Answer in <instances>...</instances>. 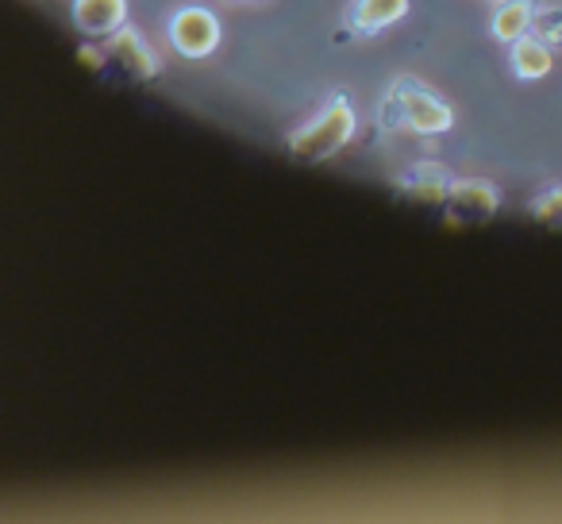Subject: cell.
Returning a JSON list of instances; mask_svg holds the SVG:
<instances>
[{"mask_svg":"<svg viewBox=\"0 0 562 524\" xmlns=\"http://www.w3.org/2000/svg\"><path fill=\"white\" fill-rule=\"evenodd\" d=\"M355 127H359V116H355L351 101L336 97V101L324 104L321 116L308 120L305 127H297L290 135V155L297 163H324V158L339 155L355 140Z\"/></svg>","mask_w":562,"mask_h":524,"instance_id":"1","label":"cell"},{"mask_svg":"<svg viewBox=\"0 0 562 524\" xmlns=\"http://www.w3.org/2000/svg\"><path fill=\"white\" fill-rule=\"evenodd\" d=\"M390 97L397 101L401 109V124L416 135H443L451 132L454 112L447 109V101H439L431 89H424L420 81L413 78H397L390 86Z\"/></svg>","mask_w":562,"mask_h":524,"instance_id":"2","label":"cell"},{"mask_svg":"<svg viewBox=\"0 0 562 524\" xmlns=\"http://www.w3.org/2000/svg\"><path fill=\"white\" fill-rule=\"evenodd\" d=\"M170 43L186 58H209L220 47V24L204 9H181L170 20Z\"/></svg>","mask_w":562,"mask_h":524,"instance_id":"3","label":"cell"},{"mask_svg":"<svg viewBox=\"0 0 562 524\" xmlns=\"http://www.w3.org/2000/svg\"><path fill=\"white\" fill-rule=\"evenodd\" d=\"M104 55H109V63H116L132 81H147V78H155V70H158L150 47L143 43L139 32H132V27L112 32L109 43H104Z\"/></svg>","mask_w":562,"mask_h":524,"instance_id":"4","label":"cell"},{"mask_svg":"<svg viewBox=\"0 0 562 524\" xmlns=\"http://www.w3.org/2000/svg\"><path fill=\"white\" fill-rule=\"evenodd\" d=\"M497 212V189L490 181H451L447 193V216L454 224H470V220H490Z\"/></svg>","mask_w":562,"mask_h":524,"instance_id":"5","label":"cell"},{"mask_svg":"<svg viewBox=\"0 0 562 524\" xmlns=\"http://www.w3.org/2000/svg\"><path fill=\"white\" fill-rule=\"evenodd\" d=\"M397 189L416 204H447V193H451V174L439 163H420L397 181Z\"/></svg>","mask_w":562,"mask_h":524,"instance_id":"6","label":"cell"},{"mask_svg":"<svg viewBox=\"0 0 562 524\" xmlns=\"http://www.w3.org/2000/svg\"><path fill=\"white\" fill-rule=\"evenodd\" d=\"M127 0H74V24L86 35H112L124 27Z\"/></svg>","mask_w":562,"mask_h":524,"instance_id":"7","label":"cell"},{"mask_svg":"<svg viewBox=\"0 0 562 524\" xmlns=\"http://www.w3.org/2000/svg\"><path fill=\"white\" fill-rule=\"evenodd\" d=\"M508 66H513V74L520 81H539L551 74L554 55L539 35H524V40H516L513 51H508Z\"/></svg>","mask_w":562,"mask_h":524,"instance_id":"8","label":"cell"},{"mask_svg":"<svg viewBox=\"0 0 562 524\" xmlns=\"http://www.w3.org/2000/svg\"><path fill=\"white\" fill-rule=\"evenodd\" d=\"M536 0H501L497 12H493V40L508 43L513 47L516 40L531 35V20H536Z\"/></svg>","mask_w":562,"mask_h":524,"instance_id":"9","label":"cell"},{"mask_svg":"<svg viewBox=\"0 0 562 524\" xmlns=\"http://www.w3.org/2000/svg\"><path fill=\"white\" fill-rule=\"evenodd\" d=\"M405 12H408V0H355L351 24L362 35H378L397 24V20H405Z\"/></svg>","mask_w":562,"mask_h":524,"instance_id":"10","label":"cell"},{"mask_svg":"<svg viewBox=\"0 0 562 524\" xmlns=\"http://www.w3.org/2000/svg\"><path fill=\"white\" fill-rule=\"evenodd\" d=\"M531 32H536L547 47H562V4H554V9H536Z\"/></svg>","mask_w":562,"mask_h":524,"instance_id":"11","label":"cell"},{"mask_svg":"<svg viewBox=\"0 0 562 524\" xmlns=\"http://www.w3.org/2000/svg\"><path fill=\"white\" fill-rule=\"evenodd\" d=\"M531 216L547 227H562V186L559 189H547L531 201Z\"/></svg>","mask_w":562,"mask_h":524,"instance_id":"12","label":"cell"},{"mask_svg":"<svg viewBox=\"0 0 562 524\" xmlns=\"http://www.w3.org/2000/svg\"><path fill=\"white\" fill-rule=\"evenodd\" d=\"M104 58H109V55H104V51H97V47H86V51H81V63L93 66V70H101Z\"/></svg>","mask_w":562,"mask_h":524,"instance_id":"13","label":"cell"}]
</instances>
